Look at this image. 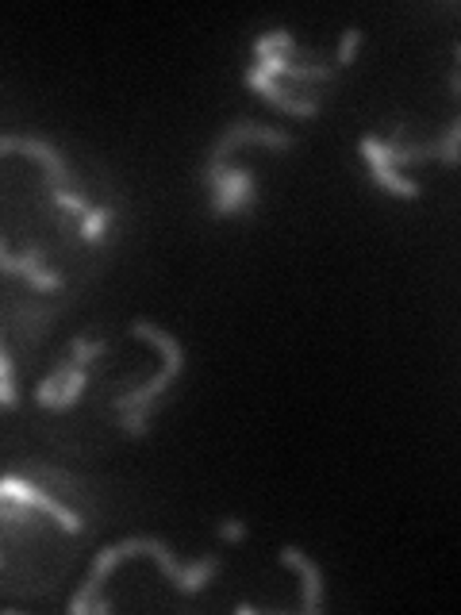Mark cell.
I'll use <instances>...</instances> for the list:
<instances>
[{
  "label": "cell",
  "mask_w": 461,
  "mask_h": 615,
  "mask_svg": "<svg viewBox=\"0 0 461 615\" xmlns=\"http://www.w3.org/2000/svg\"><path fill=\"white\" fill-rule=\"evenodd\" d=\"M12 404H16V381L0 377V408H12Z\"/></svg>",
  "instance_id": "obj_20"
},
{
  "label": "cell",
  "mask_w": 461,
  "mask_h": 615,
  "mask_svg": "<svg viewBox=\"0 0 461 615\" xmlns=\"http://www.w3.org/2000/svg\"><path fill=\"white\" fill-rule=\"evenodd\" d=\"M242 81H247L250 89L266 100V104H273L277 112H285V116H300V120H315V116H320V104H315L312 96H300L296 89H288V85L266 77L258 66H250V69H247V77H242Z\"/></svg>",
  "instance_id": "obj_6"
},
{
  "label": "cell",
  "mask_w": 461,
  "mask_h": 615,
  "mask_svg": "<svg viewBox=\"0 0 461 615\" xmlns=\"http://www.w3.org/2000/svg\"><path fill=\"white\" fill-rule=\"evenodd\" d=\"M66 366H69V377H66L62 389H58V396H54V412L74 408V404H77V396H81V389H85V369H81V366H74L69 357H66Z\"/></svg>",
  "instance_id": "obj_13"
},
{
  "label": "cell",
  "mask_w": 461,
  "mask_h": 615,
  "mask_svg": "<svg viewBox=\"0 0 461 615\" xmlns=\"http://www.w3.org/2000/svg\"><path fill=\"white\" fill-rule=\"evenodd\" d=\"M266 54H285L288 62L300 59V50H296V42H293V35H288V32H269V35L258 39L254 42V59H266Z\"/></svg>",
  "instance_id": "obj_11"
},
{
  "label": "cell",
  "mask_w": 461,
  "mask_h": 615,
  "mask_svg": "<svg viewBox=\"0 0 461 615\" xmlns=\"http://www.w3.org/2000/svg\"><path fill=\"white\" fill-rule=\"evenodd\" d=\"M250 204H254V174L250 169H239V166L227 169L220 189L212 193V212L215 216H230V212L250 208Z\"/></svg>",
  "instance_id": "obj_9"
},
{
  "label": "cell",
  "mask_w": 461,
  "mask_h": 615,
  "mask_svg": "<svg viewBox=\"0 0 461 615\" xmlns=\"http://www.w3.org/2000/svg\"><path fill=\"white\" fill-rule=\"evenodd\" d=\"M42 258H47V250L42 247H32L27 254H0V266H5V274H23V281L32 285L39 293H54L62 289V277L50 274V269H42Z\"/></svg>",
  "instance_id": "obj_8"
},
{
  "label": "cell",
  "mask_w": 461,
  "mask_h": 615,
  "mask_svg": "<svg viewBox=\"0 0 461 615\" xmlns=\"http://www.w3.org/2000/svg\"><path fill=\"white\" fill-rule=\"evenodd\" d=\"M108 220H112V208H108V204L89 208V212L81 216V239H85V242H100V235H104Z\"/></svg>",
  "instance_id": "obj_14"
},
{
  "label": "cell",
  "mask_w": 461,
  "mask_h": 615,
  "mask_svg": "<svg viewBox=\"0 0 461 615\" xmlns=\"http://www.w3.org/2000/svg\"><path fill=\"white\" fill-rule=\"evenodd\" d=\"M247 142H258V147H273V150H288L293 147V135L277 131V127H266V123H254V120H235L223 131V139L208 150V162H204V189L208 196L220 189V181L227 174V154L247 147Z\"/></svg>",
  "instance_id": "obj_3"
},
{
  "label": "cell",
  "mask_w": 461,
  "mask_h": 615,
  "mask_svg": "<svg viewBox=\"0 0 461 615\" xmlns=\"http://www.w3.org/2000/svg\"><path fill=\"white\" fill-rule=\"evenodd\" d=\"M0 150H5V154L23 150L27 158H35L42 169H47L50 189H66V185H69V169H66L62 154H58V150L50 147V142H42V139H20V135H5V139H0Z\"/></svg>",
  "instance_id": "obj_7"
},
{
  "label": "cell",
  "mask_w": 461,
  "mask_h": 615,
  "mask_svg": "<svg viewBox=\"0 0 461 615\" xmlns=\"http://www.w3.org/2000/svg\"><path fill=\"white\" fill-rule=\"evenodd\" d=\"M131 331L139 335V339H147L150 347H158L166 354V366H162V374L158 377H150L142 389H135V393H123L120 400H115V408H120V416H127L123 420V427L127 431H142L147 427V416H150V408H154V400L162 396L169 384H173V377L181 374V366H185V350H181V342L173 339L169 331H162V327H154V323H147V320H135L131 323Z\"/></svg>",
  "instance_id": "obj_1"
},
{
  "label": "cell",
  "mask_w": 461,
  "mask_h": 615,
  "mask_svg": "<svg viewBox=\"0 0 461 615\" xmlns=\"http://www.w3.org/2000/svg\"><path fill=\"white\" fill-rule=\"evenodd\" d=\"M100 354H104V342H89L85 335H77V339H74V354H69V362L85 369V366H89L93 357H100Z\"/></svg>",
  "instance_id": "obj_17"
},
{
  "label": "cell",
  "mask_w": 461,
  "mask_h": 615,
  "mask_svg": "<svg viewBox=\"0 0 461 615\" xmlns=\"http://www.w3.org/2000/svg\"><path fill=\"white\" fill-rule=\"evenodd\" d=\"M450 89L461 96V69H454V74H450Z\"/></svg>",
  "instance_id": "obj_21"
},
{
  "label": "cell",
  "mask_w": 461,
  "mask_h": 615,
  "mask_svg": "<svg viewBox=\"0 0 461 615\" xmlns=\"http://www.w3.org/2000/svg\"><path fill=\"white\" fill-rule=\"evenodd\" d=\"M66 377H69V366H66V362L58 366L50 377H42V384L35 389V400H39L42 408H54V396H58V389H62V384H66Z\"/></svg>",
  "instance_id": "obj_15"
},
{
  "label": "cell",
  "mask_w": 461,
  "mask_h": 615,
  "mask_svg": "<svg viewBox=\"0 0 461 615\" xmlns=\"http://www.w3.org/2000/svg\"><path fill=\"white\" fill-rule=\"evenodd\" d=\"M281 562L293 565L296 574L304 577V611L315 615L323 608V574H320V565H315L308 554H300L296 547H281Z\"/></svg>",
  "instance_id": "obj_10"
},
{
  "label": "cell",
  "mask_w": 461,
  "mask_h": 615,
  "mask_svg": "<svg viewBox=\"0 0 461 615\" xmlns=\"http://www.w3.org/2000/svg\"><path fill=\"white\" fill-rule=\"evenodd\" d=\"M430 158H442L446 166H461V120H454V127L446 131L438 142H430Z\"/></svg>",
  "instance_id": "obj_12"
},
{
  "label": "cell",
  "mask_w": 461,
  "mask_h": 615,
  "mask_svg": "<svg viewBox=\"0 0 461 615\" xmlns=\"http://www.w3.org/2000/svg\"><path fill=\"white\" fill-rule=\"evenodd\" d=\"M357 150H362V158H366V166H369V177L377 181L384 193L403 196V200H415V196H420V181H411V177L400 174V169L393 166V150H388L381 139L362 135V139H357Z\"/></svg>",
  "instance_id": "obj_5"
},
{
  "label": "cell",
  "mask_w": 461,
  "mask_h": 615,
  "mask_svg": "<svg viewBox=\"0 0 461 615\" xmlns=\"http://www.w3.org/2000/svg\"><path fill=\"white\" fill-rule=\"evenodd\" d=\"M50 200H54L58 208H66V212H77V216H85V212L93 208L81 193H66V189H50Z\"/></svg>",
  "instance_id": "obj_18"
},
{
  "label": "cell",
  "mask_w": 461,
  "mask_h": 615,
  "mask_svg": "<svg viewBox=\"0 0 461 615\" xmlns=\"http://www.w3.org/2000/svg\"><path fill=\"white\" fill-rule=\"evenodd\" d=\"M357 42H362V32H357V27H346V32H342V39H339V50H335V66H339V69L354 62Z\"/></svg>",
  "instance_id": "obj_16"
},
{
  "label": "cell",
  "mask_w": 461,
  "mask_h": 615,
  "mask_svg": "<svg viewBox=\"0 0 461 615\" xmlns=\"http://www.w3.org/2000/svg\"><path fill=\"white\" fill-rule=\"evenodd\" d=\"M135 554H150V557H158V565H162V574L177 584L181 592H200L208 584V577L220 569V562L215 557H204V562H196V565H177V557H173V550L166 547V542H158V538H127V542H115V547H108V550H100L96 554V562H93V581H100L104 584L108 581V574L115 565L123 562V557H135Z\"/></svg>",
  "instance_id": "obj_2"
},
{
  "label": "cell",
  "mask_w": 461,
  "mask_h": 615,
  "mask_svg": "<svg viewBox=\"0 0 461 615\" xmlns=\"http://www.w3.org/2000/svg\"><path fill=\"white\" fill-rule=\"evenodd\" d=\"M0 500H16L20 508H35V511H47V516L62 527V531L77 535L81 531V520L77 511H69L62 500H54L47 489H39L35 481H20V477H5L0 481Z\"/></svg>",
  "instance_id": "obj_4"
},
{
  "label": "cell",
  "mask_w": 461,
  "mask_h": 615,
  "mask_svg": "<svg viewBox=\"0 0 461 615\" xmlns=\"http://www.w3.org/2000/svg\"><path fill=\"white\" fill-rule=\"evenodd\" d=\"M220 535H223L227 542H242V538H247V523H239V520H223V523H220Z\"/></svg>",
  "instance_id": "obj_19"
}]
</instances>
